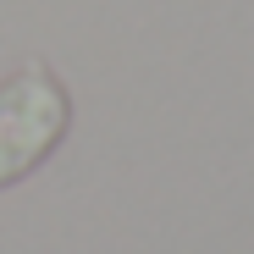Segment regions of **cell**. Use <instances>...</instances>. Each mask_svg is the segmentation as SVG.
<instances>
[{"instance_id": "6da1fadb", "label": "cell", "mask_w": 254, "mask_h": 254, "mask_svg": "<svg viewBox=\"0 0 254 254\" xmlns=\"http://www.w3.org/2000/svg\"><path fill=\"white\" fill-rule=\"evenodd\" d=\"M72 127L66 83L45 66H28L0 83V188L22 183Z\"/></svg>"}]
</instances>
